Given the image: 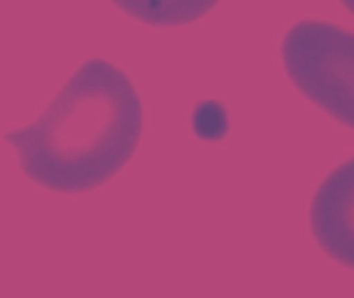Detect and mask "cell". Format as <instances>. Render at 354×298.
Here are the masks:
<instances>
[{
	"label": "cell",
	"mask_w": 354,
	"mask_h": 298,
	"mask_svg": "<svg viewBox=\"0 0 354 298\" xmlns=\"http://www.w3.org/2000/svg\"><path fill=\"white\" fill-rule=\"evenodd\" d=\"M141 133L143 106L131 77L108 60L89 58L37 120L4 139L29 180L77 195L112 180L137 151Z\"/></svg>",
	"instance_id": "6da1fadb"
},
{
	"label": "cell",
	"mask_w": 354,
	"mask_h": 298,
	"mask_svg": "<svg viewBox=\"0 0 354 298\" xmlns=\"http://www.w3.org/2000/svg\"><path fill=\"white\" fill-rule=\"evenodd\" d=\"M280 54L292 85L332 118L354 129V31L307 19L286 31Z\"/></svg>",
	"instance_id": "7a4b0ae2"
},
{
	"label": "cell",
	"mask_w": 354,
	"mask_h": 298,
	"mask_svg": "<svg viewBox=\"0 0 354 298\" xmlns=\"http://www.w3.org/2000/svg\"><path fill=\"white\" fill-rule=\"evenodd\" d=\"M309 226L328 257L354 270V158L330 172L315 191Z\"/></svg>",
	"instance_id": "3957f363"
},
{
	"label": "cell",
	"mask_w": 354,
	"mask_h": 298,
	"mask_svg": "<svg viewBox=\"0 0 354 298\" xmlns=\"http://www.w3.org/2000/svg\"><path fill=\"white\" fill-rule=\"evenodd\" d=\"M129 17L156 25L180 27L205 17L220 0H112Z\"/></svg>",
	"instance_id": "277c9868"
},
{
	"label": "cell",
	"mask_w": 354,
	"mask_h": 298,
	"mask_svg": "<svg viewBox=\"0 0 354 298\" xmlns=\"http://www.w3.org/2000/svg\"><path fill=\"white\" fill-rule=\"evenodd\" d=\"M340 2H342V4H344V6H346V8H348V10L354 15V0H340Z\"/></svg>",
	"instance_id": "5b68a950"
}]
</instances>
